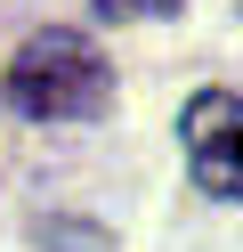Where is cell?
Instances as JSON below:
<instances>
[{"instance_id":"obj_1","label":"cell","mask_w":243,"mask_h":252,"mask_svg":"<svg viewBox=\"0 0 243 252\" xmlns=\"http://www.w3.org/2000/svg\"><path fill=\"white\" fill-rule=\"evenodd\" d=\"M8 98H16V114H32V122H97L113 106V65L97 57V41L49 25V33H32L25 49H16Z\"/></svg>"},{"instance_id":"obj_2","label":"cell","mask_w":243,"mask_h":252,"mask_svg":"<svg viewBox=\"0 0 243 252\" xmlns=\"http://www.w3.org/2000/svg\"><path fill=\"white\" fill-rule=\"evenodd\" d=\"M178 130H187L194 187L219 195V203H243V98L235 90H194L187 114H178Z\"/></svg>"},{"instance_id":"obj_3","label":"cell","mask_w":243,"mask_h":252,"mask_svg":"<svg viewBox=\"0 0 243 252\" xmlns=\"http://www.w3.org/2000/svg\"><path fill=\"white\" fill-rule=\"evenodd\" d=\"M178 0H97V17H113V25H130V17H170Z\"/></svg>"}]
</instances>
